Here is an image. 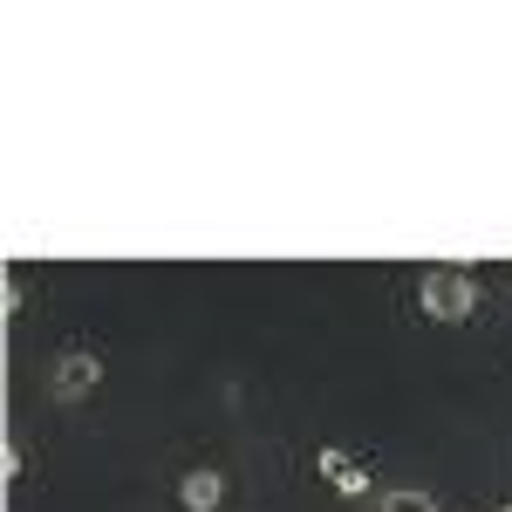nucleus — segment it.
Segmentation results:
<instances>
[{"mask_svg":"<svg viewBox=\"0 0 512 512\" xmlns=\"http://www.w3.org/2000/svg\"><path fill=\"white\" fill-rule=\"evenodd\" d=\"M383 512H437V492H424V485H390L383 492Z\"/></svg>","mask_w":512,"mask_h":512,"instance_id":"nucleus-5","label":"nucleus"},{"mask_svg":"<svg viewBox=\"0 0 512 512\" xmlns=\"http://www.w3.org/2000/svg\"><path fill=\"white\" fill-rule=\"evenodd\" d=\"M499 512H512V506H499Z\"/></svg>","mask_w":512,"mask_h":512,"instance_id":"nucleus-6","label":"nucleus"},{"mask_svg":"<svg viewBox=\"0 0 512 512\" xmlns=\"http://www.w3.org/2000/svg\"><path fill=\"white\" fill-rule=\"evenodd\" d=\"M96 383H103V355H96V349H62V355H55V369H48L55 403H82Z\"/></svg>","mask_w":512,"mask_h":512,"instance_id":"nucleus-2","label":"nucleus"},{"mask_svg":"<svg viewBox=\"0 0 512 512\" xmlns=\"http://www.w3.org/2000/svg\"><path fill=\"white\" fill-rule=\"evenodd\" d=\"M417 308L431 321H444V328H458V321L478 315V280L465 267H437V274L417 280Z\"/></svg>","mask_w":512,"mask_h":512,"instance_id":"nucleus-1","label":"nucleus"},{"mask_svg":"<svg viewBox=\"0 0 512 512\" xmlns=\"http://www.w3.org/2000/svg\"><path fill=\"white\" fill-rule=\"evenodd\" d=\"M315 472H328V485H335L342 499H362V492H369V465H355L342 444H321V451H315Z\"/></svg>","mask_w":512,"mask_h":512,"instance_id":"nucleus-3","label":"nucleus"},{"mask_svg":"<svg viewBox=\"0 0 512 512\" xmlns=\"http://www.w3.org/2000/svg\"><path fill=\"white\" fill-rule=\"evenodd\" d=\"M219 499H226V478L212 472V465H198V472L178 478V506L185 512H219Z\"/></svg>","mask_w":512,"mask_h":512,"instance_id":"nucleus-4","label":"nucleus"}]
</instances>
